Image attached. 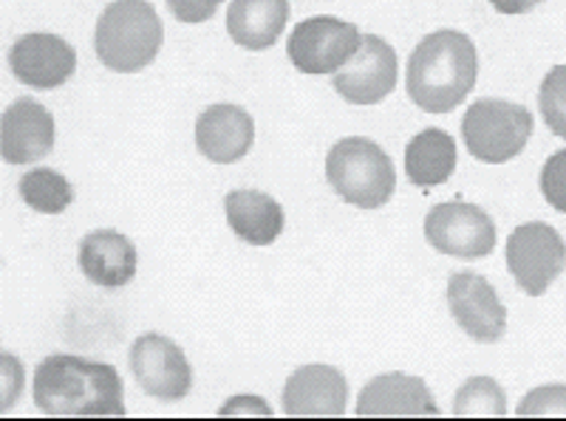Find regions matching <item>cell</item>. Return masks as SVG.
<instances>
[{"mask_svg": "<svg viewBox=\"0 0 566 421\" xmlns=\"http://www.w3.org/2000/svg\"><path fill=\"white\" fill-rule=\"evenodd\" d=\"M34 404L54 419H123V377L108 362L54 354L34 370Z\"/></svg>", "mask_w": 566, "mask_h": 421, "instance_id": "obj_1", "label": "cell"}, {"mask_svg": "<svg viewBox=\"0 0 566 421\" xmlns=\"http://www.w3.org/2000/svg\"><path fill=\"white\" fill-rule=\"evenodd\" d=\"M479 77L476 45L468 34L439 29L424 34L408 57L406 88L424 114H448L468 99Z\"/></svg>", "mask_w": 566, "mask_h": 421, "instance_id": "obj_2", "label": "cell"}, {"mask_svg": "<svg viewBox=\"0 0 566 421\" xmlns=\"http://www.w3.org/2000/svg\"><path fill=\"white\" fill-rule=\"evenodd\" d=\"M165 27L148 0H114L105 7L94 32V52L105 69L136 74L159 57Z\"/></svg>", "mask_w": 566, "mask_h": 421, "instance_id": "obj_3", "label": "cell"}, {"mask_svg": "<svg viewBox=\"0 0 566 421\" xmlns=\"http://www.w3.org/2000/svg\"><path fill=\"white\" fill-rule=\"evenodd\" d=\"M326 179L346 204L377 210L388 204L397 190V170L391 156L377 141L348 136L332 145L326 156Z\"/></svg>", "mask_w": 566, "mask_h": 421, "instance_id": "obj_4", "label": "cell"}, {"mask_svg": "<svg viewBox=\"0 0 566 421\" xmlns=\"http://www.w3.org/2000/svg\"><path fill=\"white\" fill-rule=\"evenodd\" d=\"M462 136L473 159L504 165L527 147L533 136V114L507 99H476L462 119Z\"/></svg>", "mask_w": 566, "mask_h": 421, "instance_id": "obj_5", "label": "cell"}, {"mask_svg": "<svg viewBox=\"0 0 566 421\" xmlns=\"http://www.w3.org/2000/svg\"><path fill=\"white\" fill-rule=\"evenodd\" d=\"M566 266V243L547 221L515 227L507 238V269L513 281L530 297H541Z\"/></svg>", "mask_w": 566, "mask_h": 421, "instance_id": "obj_6", "label": "cell"}, {"mask_svg": "<svg viewBox=\"0 0 566 421\" xmlns=\"http://www.w3.org/2000/svg\"><path fill=\"white\" fill-rule=\"evenodd\" d=\"M360 29L348 20L317 14L297 23L286 43V54L303 74H335L360 49Z\"/></svg>", "mask_w": 566, "mask_h": 421, "instance_id": "obj_7", "label": "cell"}, {"mask_svg": "<svg viewBox=\"0 0 566 421\" xmlns=\"http://www.w3.org/2000/svg\"><path fill=\"white\" fill-rule=\"evenodd\" d=\"M424 238L442 255L479 261L495 250L493 218L462 198L437 204L424 218Z\"/></svg>", "mask_w": 566, "mask_h": 421, "instance_id": "obj_8", "label": "cell"}, {"mask_svg": "<svg viewBox=\"0 0 566 421\" xmlns=\"http://www.w3.org/2000/svg\"><path fill=\"white\" fill-rule=\"evenodd\" d=\"M136 382L159 402H181L193 388V368L185 351L165 334H142L128 354Z\"/></svg>", "mask_w": 566, "mask_h": 421, "instance_id": "obj_9", "label": "cell"}, {"mask_svg": "<svg viewBox=\"0 0 566 421\" xmlns=\"http://www.w3.org/2000/svg\"><path fill=\"white\" fill-rule=\"evenodd\" d=\"M397 52L388 40L377 34H363L354 57L335 71L332 85L352 105L382 103L397 85Z\"/></svg>", "mask_w": 566, "mask_h": 421, "instance_id": "obj_10", "label": "cell"}, {"mask_svg": "<svg viewBox=\"0 0 566 421\" xmlns=\"http://www.w3.org/2000/svg\"><path fill=\"white\" fill-rule=\"evenodd\" d=\"M448 308L457 326L476 343H499L507 334V308L493 283L476 272L448 277Z\"/></svg>", "mask_w": 566, "mask_h": 421, "instance_id": "obj_11", "label": "cell"}, {"mask_svg": "<svg viewBox=\"0 0 566 421\" xmlns=\"http://www.w3.org/2000/svg\"><path fill=\"white\" fill-rule=\"evenodd\" d=\"M9 69L29 88L52 91L71 80L77 69V52L57 34L32 32L14 40L9 49Z\"/></svg>", "mask_w": 566, "mask_h": 421, "instance_id": "obj_12", "label": "cell"}, {"mask_svg": "<svg viewBox=\"0 0 566 421\" xmlns=\"http://www.w3.org/2000/svg\"><path fill=\"white\" fill-rule=\"evenodd\" d=\"M281 402L290 419H340L346 413L348 382L335 365H303L286 379Z\"/></svg>", "mask_w": 566, "mask_h": 421, "instance_id": "obj_13", "label": "cell"}, {"mask_svg": "<svg viewBox=\"0 0 566 421\" xmlns=\"http://www.w3.org/2000/svg\"><path fill=\"white\" fill-rule=\"evenodd\" d=\"M354 413L360 419H431L439 415V408L419 377L382 373L360 390Z\"/></svg>", "mask_w": 566, "mask_h": 421, "instance_id": "obj_14", "label": "cell"}, {"mask_svg": "<svg viewBox=\"0 0 566 421\" xmlns=\"http://www.w3.org/2000/svg\"><path fill=\"white\" fill-rule=\"evenodd\" d=\"M255 122L241 105H210L196 119V147L212 165H235L250 154Z\"/></svg>", "mask_w": 566, "mask_h": 421, "instance_id": "obj_15", "label": "cell"}, {"mask_svg": "<svg viewBox=\"0 0 566 421\" xmlns=\"http://www.w3.org/2000/svg\"><path fill=\"white\" fill-rule=\"evenodd\" d=\"M0 150L9 165H32L54 150V116L32 96L12 103L3 114Z\"/></svg>", "mask_w": 566, "mask_h": 421, "instance_id": "obj_16", "label": "cell"}, {"mask_svg": "<svg viewBox=\"0 0 566 421\" xmlns=\"http://www.w3.org/2000/svg\"><path fill=\"white\" fill-rule=\"evenodd\" d=\"M80 272L99 288H123L136 277V246L114 230H97L80 241Z\"/></svg>", "mask_w": 566, "mask_h": 421, "instance_id": "obj_17", "label": "cell"}, {"mask_svg": "<svg viewBox=\"0 0 566 421\" xmlns=\"http://www.w3.org/2000/svg\"><path fill=\"white\" fill-rule=\"evenodd\" d=\"M290 20V0H230L227 32L247 52H266Z\"/></svg>", "mask_w": 566, "mask_h": 421, "instance_id": "obj_18", "label": "cell"}, {"mask_svg": "<svg viewBox=\"0 0 566 421\" xmlns=\"http://www.w3.org/2000/svg\"><path fill=\"white\" fill-rule=\"evenodd\" d=\"M227 224L250 246H270L283 232L286 215L275 198L261 190H232L224 198Z\"/></svg>", "mask_w": 566, "mask_h": 421, "instance_id": "obj_19", "label": "cell"}, {"mask_svg": "<svg viewBox=\"0 0 566 421\" xmlns=\"http://www.w3.org/2000/svg\"><path fill=\"white\" fill-rule=\"evenodd\" d=\"M457 170V141L448 130L424 128L408 141L406 172L408 181L422 190L444 185Z\"/></svg>", "mask_w": 566, "mask_h": 421, "instance_id": "obj_20", "label": "cell"}, {"mask_svg": "<svg viewBox=\"0 0 566 421\" xmlns=\"http://www.w3.org/2000/svg\"><path fill=\"white\" fill-rule=\"evenodd\" d=\"M18 190L23 204L32 207L34 212H43V215H60L74 201L71 181L65 179L63 172L52 170V167H34V170H29L20 179Z\"/></svg>", "mask_w": 566, "mask_h": 421, "instance_id": "obj_21", "label": "cell"}, {"mask_svg": "<svg viewBox=\"0 0 566 421\" xmlns=\"http://www.w3.org/2000/svg\"><path fill=\"white\" fill-rule=\"evenodd\" d=\"M457 419H502L507 415V396L490 377H470L453 399Z\"/></svg>", "mask_w": 566, "mask_h": 421, "instance_id": "obj_22", "label": "cell"}, {"mask_svg": "<svg viewBox=\"0 0 566 421\" xmlns=\"http://www.w3.org/2000/svg\"><path fill=\"white\" fill-rule=\"evenodd\" d=\"M538 108L547 128L566 139V65H555L538 91Z\"/></svg>", "mask_w": 566, "mask_h": 421, "instance_id": "obj_23", "label": "cell"}, {"mask_svg": "<svg viewBox=\"0 0 566 421\" xmlns=\"http://www.w3.org/2000/svg\"><path fill=\"white\" fill-rule=\"evenodd\" d=\"M518 419H566V385H544L530 390L515 408Z\"/></svg>", "mask_w": 566, "mask_h": 421, "instance_id": "obj_24", "label": "cell"}, {"mask_svg": "<svg viewBox=\"0 0 566 421\" xmlns=\"http://www.w3.org/2000/svg\"><path fill=\"white\" fill-rule=\"evenodd\" d=\"M541 192H544L553 210L566 215V147L555 150L547 165H544V170H541Z\"/></svg>", "mask_w": 566, "mask_h": 421, "instance_id": "obj_25", "label": "cell"}, {"mask_svg": "<svg viewBox=\"0 0 566 421\" xmlns=\"http://www.w3.org/2000/svg\"><path fill=\"white\" fill-rule=\"evenodd\" d=\"M224 0H168L170 12L181 23H205L212 14L219 12Z\"/></svg>", "mask_w": 566, "mask_h": 421, "instance_id": "obj_26", "label": "cell"}, {"mask_svg": "<svg viewBox=\"0 0 566 421\" xmlns=\"http://www.w3.org/2000/svg\"><path fill=\"white\" fill-rule=\"evenodd\" d=\"M219 415H261V419H270L272 410L264 399L258 396H235L230 402L221 404Z\"/></svg>", "mask_w": 566, "mask_h": 421, "instance_id": "obj_27", "label": "cell"}, {"mask_svg": "<svg viewBox=\"0 0 566 421\" xmlns=\"http://www.w3.org/2000/svg\"><path fill=\"white\" fill-rule=\"evenodd\" d=\"M3 377H7V399H3V408H12L14 396H18V385H23V370H20L18 359L12 354H3Z\"/></svg>", "mask_w": 566, "mask_h": 421, "instance_id": "obj_28", "label": "cell"}, {"mask_svg": "<svg viewBox=\"0 0 566 421\" xmlns=\"http://www.w3.org/2000/svg\"><path fill=\"white\" fill-rule=\"evenodd\" d=\"M493 3L495 12H502V14H527L533 12L538 3H544V0H490Z\"/></svg>", "mask_w": 566, "mask_h": 421, "instance_id": "obj_29", "label": "cell"}]
</instances>
